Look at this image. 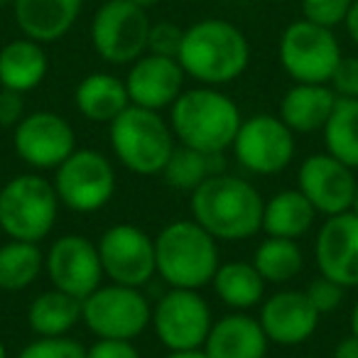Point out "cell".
I'll use <instances>...</instances> for the list:
<instances>
[{"instance_id":"5bb4252c","label":"cell","mask_w":358,"mask_h":358,"mask_svg":"<svg viewBox=\"0 0 358 358\" xmlns=\"http://www.w3.org/2000/svg\"><path fill=\"white\" fill-rule=\"evenodd\" d=\"M13 150L32 172H55L76 150V133L64 115L35 110L13 128Z\"/></svg>"},{"instance_id":"4316f807","label":"cell","mask_w":358,"mask_h":358,"mask_svg":"<svg viewBox=\"0 0 358 358\" xmlns=\"http://www.w3.org/2000/svg\"><path fill=\"white\" fill-rule=\"evenodd\" d=\"M81 322V299L52 287L40 292L27 307V324L35 336H69Z\"/></svg>"},{"instance_id":"4fadbf2b","label":"cell","mask_w":358,"mask_h":358,"mask_svg":"<svg viewBox=\"0 0 358 358\" xmlns=\"http://www.w3.org/2000/svg\"><path fill=\"white\" fill-rule=\"evenodd\" d=\"M103 278L115 285L143 289L157 275L155 270V238L133 224H115L96 241Z\"/></svg>"},{"instance_id":"e0dca14e","label":"cell","mask_w":358,"mask_h":358,"mask_svg":"<svg viewBox=\"0 0 358 358\" xmlns=\"http://www.w3.org/2000/svg\"><path fill=\"white\" fill-rule=\"evenodd\" d=\"M314 260L319 275L343 289L358 287V216L353 211L327 216L317 231Z\"/></svg>"},{"instance_id":"7402d4cb","label":"cell","mask_w":358,"mask_h":358,"mask_svg":"<svg viewBox=\"0 0 358 358\" xmlns=\"http://www.w3.org/2000/svg\"><path fill=\"white\" fill-rule=\"evenodd\" d=\"M338 96L329 84H294L280 101V120L294 135L322 133Z\"/></svg>"},{"instance_id":"30bf717a","label":"cell","mask_w":358,"mask_h":358,"mask_svg":"<svg viewBox=\"0 0 358 358\" xmlns=\"http://www.w3.org/2000/svg\"><path fill=\"white\" fill-rule=\"evenodd\" d=\"M150 25L145 8L130 0H106L91 17V47L108 64L130 66L148 52Z\"/></svg>"},{"instance_id":"d4e9b609","label":"cell","mask_w":358,"mask_h":358,"mask_svg":"<svg viewBox=\"0 0 358 358\" xmlns=\"http://www.w3.org/2000/svg\"><path fill=\"white\" fill-rule=\"evenodd\" d=\"M317 221V209L299 189H282L265 199L263 206V234L275 238L299 241L309 234Z\"/></svg>"},{"instance_id":"277c9868","label":"cell","mask_w":358,"mask_h":358,"mask_svg":"<svg viewBox=\"0 0 358 358\" xmlns=\"http://www.w3.org/2000/svg\"><path fill=\"white\" fill-rule=\"evenodd\" d=\"M219 265V241L194 219L169 221L155 236V270L167 287H206Z\"/></svg>"},{"instance_id":"603a6c76","label":"cell","mask_w":358,"mask_h":358,"mask_svg":"<svg viewBox=\"0 0 358 358\" xmlns=\"http://www.w3.org/2000/svg\"><path fill=\"white\" fill-rule=\"evenodd\" d=\"M47 71L50 57L45 45L30 37H17L0 50V89L30 94L47 79Z\"/></svg>"},{"instance_id":"f6af8a7d","label":"cell","mask_w":358,"mask_h":358,"mask_svg":"<svg viewBox=\"0 0 358 358\" xmlns=\"http://www.w3.org/2000/svg\"><path fill=\"white\" fill-rule=\"evenodd\" d=\"M0 358H8V348H6V343H3V338H0Z\"/></svg>"},{"instance_id":"1f68e13d","label":"cell","mask_w":358,"mask_h":358,"mask_svg":"<svg viewBox=\"0 0 358 358\" xmlns=\"http://www.w3.org/2000/svg\"><path fill=\"white\" fill-rule=\"evenodd\" d=\"M15 358H86V348L71 336H37Z\"/></svg>"},{"instance_id":"60d3db41","label":"cell","mask_w":358,"mask_h":358,"mask_svg":"<svg viewBox=\"0 0 358 358\" xmlns=\"http://www.w3.org/2000/svg\"><path fill=\"white\" fill-rule=\"evenodd\" d=\"M164 358H209L204 348H194V351H167Z\"/></svg>"},{"instance_id":"f546056e","label":"cell","mask_w":358,"mask_h":358,"mask_svg":"<svg viewBox=\"0 0 358 358\" xmlns=\"http://www.w3.org/2000/svg\"><path fill=\"white\" fill-rule=\"evenodd\" d=\"M265 282L285 285L292 282L304 268V253L299 248L297 241L289 238H275V236H265L263 243L255 248L253 260Z\"/></svg>"},{"instance_id":"3957f363","label":"cell","mask_w":358,"mask_h":358,"mask_svg":"<svg viewBox=\"0 0 358 358\" xmlns=\"http://www.w3.org/2000/svg\"><path fill=\"white\" fill-rule=\"evenodd\" d=\"M167 120L179 145L209 155H224L234 145L243 115L238 103L219 86H196L179 94V99L169 106Z\"/></svg>"},{"instance_id":"8992f818","label":"cell","mask_w":358,"mask_h":358,"mask_svg":"<svg viewBox=\"0 0 358 358\" xmlns=\"http://www.w3.org/2000/svg\"><path fill=\"white\" fill-rule=\"evenodd\" d=\"M55 185L40 172H22L0 187V231L8 241L42 243L59 219Z\"/></svg>"},{"instance_id":"f1b7e54d","label":"cell","mask_w":358,"mask_h":358,"mask_svg":"<svg viewBox=\"0 0 358 358\" xmlns=\"http://www.w3.org/2000/svg\"><path fill=\"white\" fill-rule=\"evenodd\" d=\"M219 172H224V155H209L177 143L174 152L169 155L167 164H164L162 177L172 189L192 194L204 179Z\"/></svg>"},{"instance_id":"ba28073f","label":"cell","mask_w":358,"mask_h":358,"mask_svg":"<svg viewBox=\"0 0 358 358\" xmlns=\"http://www.w3.org/2000/svg\"><path fill=\"white\" fill-rule=\"evenodd\" d=\"M341 57V42L334 30L304 17L285 27L278 45V59L294 84H329Z\"/></svg>"},{"instance_id":"d6a6232c","label":"cell","mask_w":358,"mask_h":358,"mask_svg":"<svg viewBox=\"0 0 358 358\" xmlns=\"http://www.w3.org/2000/svg\"><path fill=\"white\" fill-rule=\"evenodd\" d=\"M351 6L353 0H299L304 20L314 22V25L329 27V30L343 25Z\"/></svg>"},{"instance_id":"44dd1931","label":"cell","mask_w":358,"mask_h":358,"mask_svg":"<svg viewBox=\"0 0 358 358\" xmlns=\"http://www.w3.org/2000/svg\"><path fill=\"white\" fill-rule=\"evenodd\" d=\"M268 346L258 319L248 312H231L211 324L204 353L209 358H265Z\"/></svg>"},{"instance_id":"8d00e7d4","label":"cell","mask_w":358,"mask_h":358,"mask_svg":"<svg viewBox=\"0 0 358 358\" xmlns=\"http://www.w3.org/2000/svg\"><path fill=\"white\" fill-rule=\"evenodd\" d=\"M86 358H143L133 341L123 338H96L86 348Z\"/></svg>"},{"instance_id":"f35d334b","label":"cell","mask_w":358,"mask_h":358,"mask_svg":"<svg viewBox=\"0 0 358 358\" xmlns=\"http://www.w3.org/2000/svg\"><path fill=\"white\" fill-rule=\"evenodd\" d=\"M331 358H358V336H353V334L343 336L334 348Z\"/></svg>"},{"instance_id":"7c38bea8","label":"cell","mask_w":358,"mask_h":358,"mask_svg":"<svg viewBox=\"0 0 358 358\" xmlns=\"http://www.w3.org/2000/svg\"><path fill=\"white\" fill-rule=\"evenodd\" d=\"M231 150L241 167L250 174L273 177L292 164L297 145L294 133L280 120V115L258 113L243 118Z\"/></svg>"},{"instance_id":"7bdbcfd3","label":"cell","mask_w":358,"mask_h":358,"mask_svg":"<svg viewBox=\"0 0 358 358\" xmlns=\"http://www.w3.org/2000/svg\"><path fill=\"white\" fill-rule=\"evenodd\" d=\"M130 3H135V6H140V8L148 10V8H152L155 3H159V0H130Z\"/></svg>"},{"instance_id":"d590c367","label":"cell","mask_w":358,"mask_h":358,"mask_svg":"<svg viewBox=\"0 0 358 358\" xmlns=\"http://www.w3.org/2000/svg\"><path fill=\"white\" fill-rule=\"evenodd\" d=\"M329 86L338 99H358V57L343 55L329 79Z\"/></svg>"},{"instance_id":"5b68a950","label":"cell","mask_w":358,"mask_h":358,"mask_svg":"<svg viewBox=\"0 0 358 358\" xmlns=\"http://www.w3.org/2000/svg\"><path fill=\"white\" fill-rule=\"evenodd\" d=\"M108 143L120 167L138 177L162 174L169 155L177 148L169 120H164L159 110L133 103L108 123Z\"/></svg>"},{"instance_id":"6da1fadb","label":"cell","mask_w":358,"mask_h":358,"mask_svg":"<svg viewBox=\"0 0 358 358\" xmlns=\"http://www.w3.org/2000/svg\"><path fill=\"white\" fill-rule=\"evenodd\" d=\"M265 199L248 179L229 172L211 174L189 194L192 219L216 241L236 243L263 231Z\"/></svg>"},{"instance_id":"ee69618b","label":"cell","mask_w":358,"mask_h":358,"mask_svg":"<svg viewBox=\"0 0 358 358\" xmlns=\"http://www.w3.org/2000/svg\"><path fill=\"white\" fill-rule=\"evenodd\" d=\"M351 211L358 216V187H356V196H353V206H351Z\"/></svg>"},{"instance_id":"74e56055","label":"cell","mask_w":358,"mask_h":358,"mask_svg":"<svg viewBox=\"0 0 358 358\" xmlns=\"http://www.w3.org/2000/svg\"><path fill=\"white\" fill-rule=\"evenodd\" d=\"M25 115V94L0 89V128L13 130Z\"/></svg>"},{"instance_id":"e575fe53","label":"cell","mask_w":358,"mask_h":358,"mask_svg":"<svg viewBox=\"0 0 358 358\" xmlns=\"http://www.w3.org/2000/svg\"><path fill=\"white\" fill-rule=\"evenodd\" d=\"M304 294H307L312 307L317 309L319 317H322V314H331L334 309L341 307L343 297H346V289L334 282V280L324 278V275H317V278L304 287Z\"/></svg>"},{"instance_id":"9a60e30c","label":"cell","mask_w":358,"mask_h":358,"mask_svg":"<svg viewBox=\"0 0 358 358\" xmlns=\"http://www.w3.org/2000/svg\"><path fill=\"white\" fill-rule=\"evenodd\" d=\"M45 273L52 287L76 299H86L96 287L103 285L99 248L94 241L79 234L59 236L50 245L45 253Z\"/></svg>"},{"instance_id":"2e32d148","label":"cell","mask_w":358,"mask_h":358,"mask_svg":"<svg viewBox=\"0 0 358 358\" xmlns=\"http://www.w3.org/2000/svg\"><path fill=\"white\" fill-rule=\"evenodd\" d=\"M356 169L343 164L329 152L309 155L297 172V189L322 216L351 211L356 196Z\"/></svg>"},{"instance_id":"8fae6325","label":"cell","mask_w":358,"mask_h":358,"mask_svg":"<svg viewBox=\"0 0 358 358\" xmlns=\"http://www.w3.org/2000/svg\"><path fill=\"white\" fill-rule=\"evenodd\" d=\"M214 324V314L199 289L169 287L152 304L150 327L167 351H194L204 341Z\"/></svg>"},{"instance_id":"4dcf8cb0","label":"cell","mask_w":358,"mask_h":358,"mask_svg":"<svg viewBox=\"0 0 358 358\" xmlns=\"http://www.w3.org/2000/svg\"><path fill=\"white\" fill-rule=\"evenodd\" d=\"M322 133L327 152L358 169V99H336Z\"/></svg>"},{"instance_id":"836d02e7","label":"cell","mask_w":358,"mask_h":358,"mask_svg":"<svg viewBox=\"0 0 358 358\" xmlns=\"http://www.w3.org/2000/svg\"><path fill=\"white\" fill-rule=\"evenodd\" d=\"M182 37H185V27H179L172 20H159L150 25L148 32V52L159 57H174L177 59L179 47H182Z\"/></svg>"},{"instance_id":"ffe728a7","label":"cell","mask_w":358,"mask_h":358,"mask_svg":"<svg viewBox=\"0 0 358 358\" xmlns=\"http://www.w3.org/2000/svg\"><path fill=\"white\" fill-rule=\"evenodd\" d=\"M84 0H13V17L22 37L52 45L71 32Z\"/></svg>"},{"instance_id":"9c48e42d","label":"cell","mask_w":358,"mask_h":358,"mask_svg":"<svg viewBox=\"0 0 358 358\" xmlns=\"http://www.w3.org/2000/svg\"><path fill=\"white\" fill-rule=\"evenodd\" d=\"M152 319V304L140 287L101 285L81 299V322L96 338H123L135 341Z\"/></svg>"},{"instance_id":"ac0fdd59","label":"cell","mask_w":358,"mask_h":358,"mask_svg":"<svg viewBox=\"0 0 358 358\" xmlns=\"http://www.w3.org/2000/svg\"><path fill=\"white\" fill-rule=\"evenodd\" d=\"M185 69L174 57H159L145 52L140 59L130 64L123 81L128 89L130 103L162 113L185 91Z\"/></svg>"},{"instance_id":"484cf974","label":"cell","mask_w":358,"mask_h":358,"mask_svg":"<svg viewBox=\"0 0 358 358\" xmlns=\"http://www.w3.org/2000/svg\"><path fill=\"white\" fill-rule=\"evenodd\" d=\"M265 280L250 260H229L216 270L211 287L231 312H248L265 299Z\"/></svg>"},{"instance_id":"ab89813d","label":"cell","mask_w":358,"mask_h":358,"mask_svg":"<svg viewBox=\"0 0 358 358\" xmlns=\"http://www.w3.org/2000/svg\"><path fill=\"white\" fill-rule=\"evenodd\" d=\"M343 30H346V35L351 37V42L358 47V0H353L351 10H348L346 20H343Z\"/></svg>"},{"instance_id":"cb8c5ba5","label":"cell","mask_w":358,"mask_h":358,"mask_svg":"<svg viewBox=\"0 0 358 358\" xmlns=\"http://www.w3.org/2000/svg\"><path fill=\"white\" fill-rule=\"evenodd\" d=\"M74 106L91 123H113L130 106L125 81L108 71L84 76L74 89Z\"/></svg>"},{"instance_id":"b9f144b4","label":"cell","mask_w":358,"mask_h":358,"mask_svg":"<svg viewBox=\"0 0 358 358\" xmlns=\"http://www.w3.org/2000/svg\"><path fill=\"white\" fill-rule=\"evenodd\" d=\"M348 324H351L353 336H358V299L353 302V307H351V319H348Z\"/></svg>"},{"instance_id":"52a82bcc","label":"cell","mask_w":358,"mask_h":358,"mask_svg":"<svg viewBox=\"0 0 358 358\" xmlns=\"http://www.w3.org/2000/svg\"><path fill=\"white\" fill-rule=\"evenodd\" d=\"M55 192L59 204L74 214H96L115 194V167L106 155L91 148H76L55 169Z\"/></svg>"},{"instance_id":"d6986e66","label":"cell","mask_w":358,"mask_h":358,"mask_svg":"<svg viewBox=\"0 0 358 358\" xmlns=\"http://www.w3.org/2000/svg\"><path fill=\"white\" fill-rule=\"evenodd\" d=\"M258 322L270 343L289 348L314 336L319 327V312L312 307L304 289H278L260 302Z\"/></svg>"},{"instance_id":"7a4b0ae2","label":"cell","mask_w":358,"mask_h":358,"mask_svg":"<svg viewBox=\"0 0 358 358\" xmlns=\"http://www.w3.org/2000/svg\"><path fill=\"white\" fill-rule=\"evenodd\" d=\"M177 62L201 86H226L250 64V42L238 25L224 17H204L185 27Z\"/></svg>"},{"instance_id":"83f0119b","label":"cell","mask_w":358,"mask_h":358,"mask_svg":"<svg viewBox=\"0 0 358 358\" xmlns=\"http://www.w3.org/2000/svg\"><path fill=\"white\" fill-rule=\"evenodd\" d=\"M45 273V253L40 243L8 241L0 245V289L22 292L32 287Z\"/></svg>"}]
</instances>
